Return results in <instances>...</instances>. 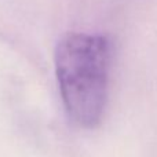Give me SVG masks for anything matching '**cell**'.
<instances>
[{
	"label": "cell",
	"mask_w": 157,
	"mask_h": 157,
	"mask_svg": "<svg viewBox=\"0 0 157 157\" xmlns=\"http://www.w3.org/2000/svg\"><path fill=\"white\" fill-rule=\"evenodd\" d=\"M110 44L99 35L68 33L55 48V73L69 117L84 128L101 123L108 101Z\"/></svg>",
	"instance_id": "obj_1"
}]
</instances>
